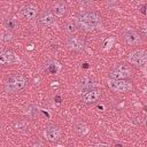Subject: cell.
<instances>
[{
    "label": "cell",
    "mask_w": 147,
    "mask_h": 147,
    "mask_svg": "<svg viewBox=\"0 0 147 147\" xmlns=\"http://www.w3.org/2000/svg\"><path fill=\"white\" fill-rule=\"evenodd\" d=\"M75 23H76L77 28H79L84 31H87V32L100 30L102 28L101 17L93 11L79 13L75 18Z\"/></svg>",
    "instance_id": "cell-1"
},
{
    "label": "cell",
    "mask_w": 147,
    "mask_h": 147,
    "mask_svg": "<svg viewBox=\"0 0 147 147\" xmlns=\"http://www.w3.org/2000/svg\"><path fill=\"white\" fill-rule=\"evenodd\" d=\"M28 85V79L23 76V75H11L10 77L7 78V80L5 82V90L7 93H18L21 91H23Z\"/></svg>",
    "instance_id": "cell-2"
},
{
    "label": "cell",
    "mask_w": 147,
    "mask_h": 147,
    "mask_svg": "<svg viewBox=\"0 0 147 147\" xmlns=\"http://www.w3.org/2000/svg\"><path fill=\"white\" fill-rule=\"evenodd\" d=\"M107 85L110 91L116 93H126L132 90V84L126 79H111L107 80Z\"/></svg>",
    "instance_id": "cell-3"
},
{
    "label": "cell",
    "mask_w": 147,
    "mask_h": 147,
    "mask_svg": "<svg viewBox=\"0 0 147 147\" xmlns=\"http://www.w3.org/2000/svg\"><path fill=\"white\" fill-rule=\"evenodd\" d=\"M127 61L131 64H133L138 68H141L144 70L145 65L147 63V53L145 49H138V51L131 52L127 56Z\"/></svg>",
    "instance_id": "cell-4"
},
{
    "label": "cell",
    "mask_w": 147,
    "mask_h": 147,
    "mask_svg": "<svg viewBox=\"0 0 147 147\" xmlns=\"http://www.w3.org/2000/svg\"><path fill=\"white\" fill-rule=\"evenodd\" d=\"M131 76V69L129 65L118 64L114 67L109 72V78L111 79H126Z\"/></svg>",
    "instance_id": "cell-5"
},
{
    "label": "cell",
    "mask_w": 147,
    "mask_h": 147,
    "mask_svg": "<svg viewBox=\"0 0 147 147\" xmlns=\"http://www.w3.org/2000/svg\"><path fill=\"white\" fill-rule=\"evenodd\" d=\"M123 40L125 41V44H127L130 46H138L141 44L140 34L137 33L136 31L131 30V29H126L123 32Z\"/></svg>",
    "instance_id": "cell-6"
},
{
    "label": "cell",
    "mask_w": 147,
    "mask_h": 147,
    "mask_svg": "<svg viewBox=\"0 0 147 147\" xmlns=\"http://www.w3.org/2000/svg\"><path fill=\"white\" fill-rule=\"evenodd\" d=\"M38 23L44 28H49L55 24V15L49 10H42L38 15Z\"/></svg>",
    "instance_id": "cell-7"
},
{
    "label": "cell",
    "mask_w": 147,
    "mask_h": 147,
    "mask_svg": "<svg viewBox=\"0 0 147 147\" xmlns=\"http://www.w3.org/2000/svg\"><path fill=\"white\" fill-rule=\"evenodd\" d=\"M21 59L10 51H2L0 52V65H6V64H16L20 63Z\"/></svg>",
    "instance_id": "cell-8"
},
{
    "label": "cell",
    "mask_w": 147,
    "mask_h": 147,
    "mask_svg": "<svg viewBox=\"0 0 147 147\" xmlns=\"http://www.w3.org/2000/svg\"><path fill=\"white\" fill-rule=\"evenodd\" d=\"M67 46L70 51H75V52H79L84 48L85 46V41L83 38L78 37V36H69L67 38Z\"/></svg>",
    "instance_id": "cell-9"
},
{
    "label": "cell",
    "mask_w": 147,
    "mask_h": 147,
    "mask_svg": "<svg viewBox=\"0 0 147 147\" xmlns=\"http://www.w3.org/2000/svg\"><path fill=\"white\" fill-rule=\"evenodd\" d=\"M44 136H45V138L48 141H53L54 142V141H57L60 139V137H61V130L56 125L51 124V125H47L45 127Z\"/></svg>",
    "instance_id": "cell-10"
},
{
    "label": "cell",
    "mask_w": 147,
    "mask_h": 147,
    "mask_svg": "<svg viewBox=\"0 0 147 147\" xmlns=\"http://www.w3.org/2000/svg\"><path fill=\"white\" fill-rule=\"evenodd\" d=\"M101 95V92L96 88H90L87 91H84V93L82 94L80 99L84 103H93L94 101H96Z\"/></svg>",
    "instance_id": "cell-11"
},
{
    "label": "cell",
    "mask_w": 147,
    "mask_h": 147,
    "mask_svg": "<svg viewBox=\"0 0 147 147\" xmlns=\"http://www.w3.org/2000/svg\"><path fill=\"white\" fill-rule=\"evenodd\" d=\"M37 8L33 6V5H25V6H22L21 9H20V14L21 16L24 18V20H28V21H31L33 18L37 17Z\"/></svg>",
    "instance_id": "cell-12"
},
{
    "label": "cell",
    "mask_w": 147,
    "mask_h": 147,
    "mask_svg": "<svg viewBox=\"0 0 147 147\" xmlns=\"http://www.w3.org/2000/svg\"><path fill=\"white\" fill-rule=\"evenodd\" d=\"M77 87L79 91H87L90 88H93L94 87V82L90 78V77H83L78 80L77 83Z\"/></svg>",
    "instance_id": "cell-13"
},
{
    "label": "cell",
    "mask_w": 147,
    "mask_h": 147,
    "mask_svg": "<svg viewBox=\"0 0 147 147\" xmlns=\"http://www.w3.org/2000/svg\"><path fill=\"white\" fill-rule=\"evenodd\" d=\"M65 10H67V7H65V5H64L63 1L59 0V1H56V2L53 3L52 13H53L55 16H57V17H62V16L65 14Z\"/></svg>",
    "instance_id": "cell-14"
},
{
    "label": "cell",
    "mask_w": 147,
    "mask_h": 147,
    "mask_svg": "<svg viewBox=\"0 0 147 147\" xmlns=\"http://www.w3.org/2000/svg\"><path fill=\"white\" fill-rule=\"evenodd\" d=\"M45 69L46 71L49 74V75H56L60 72L61 70V63L59 61H55V60H52V61H48L45 65Z\"/></svg>",
    "instance_id": "cell-15"
},
{
    "label": "cell",
    "mask_w": 147,
    "mask_h": 147,
    "mask_svg": "<svg viewBox=\"0 0 147 147\" xmlns=\"http://www.w3.org/2000/svg\"><path fill=\"white\" fill-rule=\"evenodd\" d=\"M75 130H76V132L79 134V136H86L87 133H88V126H87V124H85L84 122H78V123H76L75 124Z\"/></svg>",
    "instance_id": "cell-16"
},
{
    "label": "cell",
    "mask_w": 147,
    "mask_h": 147,
    "mask_svg": "<svg viewBox=\"0 0 147 147\" xmlns=\"http://www.w3.org/2000/svg\"><path fill=\"white\" fill-rule=\"evenodd\" d=\"M64 31H65L69 36H71V34L77 33L78 28H77V25H76V23H75L74 21H68V22H65V24H64Z\"/></svg>",
    "instance_id": "cell-17"
},
{
    "label": "cell",
    "mask_w": 147,
    "mask_h": 147,
    "mask_svg": "<svg viewBox=\"0 0 147 147\" xmlns=\"http://www.w3.org/2000/svg\"><path fill=\"white\" fill-rule=\"evenodd\" d=\"M13 39H14V36L10 31H3L0 34V40L2 42H10V41H13Z\"/></svg>",
    "instance_id": "cell-18"
},
{
    "label": "cell",
    "mask_w": 147,
    "mask_h": 147,
    "mask_svg": "<svg viewBox=\"0 0 147 147\" xmlns=\"http://www.w3.org/2000/svg\"><path fill=\"white\" fill-rule=\"evenodd\" d=\"M3 25H5V28L7 30H13V29H15L17 26V23H16V21L14 18H6L5 22H3Z\"/></svg>",
    "instance_id": "cell-19"
},
{
    "label": "cell",
    "mask_w": 147,
    "mask_h": 147,
    "mask_svg": "<svg viewBox=\"0 0 147 147\" xmlns=\"http://www.w3.org/2000/svg\"><path fill=\"white\" fill-rule=\"evenodd\" d=\"M113 44H114V38H108V39L105 41V44H103V49H105V51H108V49L113 46Z\"/></svg>",
    "instance_id": "cell-20"
},
{
    "label": "cell",
    "mask_w": 147,
    "mask_h": 147,
    "mask_svg": "<svg viewBox=\"0 0 147 147\" xmlns=\"http://www.w3.org/2000/svg\"><path fill=\"white\" fill-rule=\"evenodd\" d=\"M141 13L145 15V5H142V6H141Z\"/></svg>",
    "instance_id": "cell-21"
},
{
    "label": "cell",
    "mask_w": 147,
    "mask_h": 147,
    "mask_svg": "<svg viewBox=\"0 0 147 147\" xmlns=\"http://www.w3.org/2000/svg\"><path fill=\"white\" fill-rule=\"evenodd\" d=\"M84 68H88V63H84Z\"/></svg>",
    "instance_id": "cell-22"
}]
</instances>
